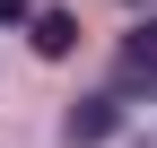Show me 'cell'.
<instances>
[{
  "label": "cell",
  "instance_id": "277c9868",
  "mask_svg": "<svg viewBox=\"0 0 157 148\" xmlns=\"http://www.w3.org/2000/svg\"><path fill=\"white\" fill-rule=\"evenodd\" d=\"M35 17V0H0V26H26Z\"/></svg>",
  "mask_w": 157,
  "mask_h": 148
},
{
  "label": "cell",
  "instance_id": "3957f363",
  "mask_svg": "<svg viewBox=\"0 0 157 148\" xmlns=\"http://www.w3.org/2000/svg\"><path fill=\"white\" fill-rule=\"evenodd\" d=\"M26 26H35V52H44V61H61V52L78 44V17H70V9H35Z\"/></svg>",
  "mask_w": 157,
  "mask_h": 148
},
{
  "label": "cell",
  "instance_id": "6da1fadb",
  "mask_svg": "<svg viewBox=\"0 0 157 148\" xmlns=\"http://www.w3.org/2000/svg\"><path fill=\"white\" fill-rule=\"evenodd\" d=\"M61 131H70V148H105L113 131H122V96H78Z\"/></svg>",
  "mask_w": 157,
  "mask_h": 148
},
{
  "label": "cell",
  "instance_id": "7a4b0ae2",
  "mask_svg": "<svg viewBox=\"0 0 157 148\" xmlns=\"http://www.w3.org/2000/svg\"><path fill=\"white\" fill-rule=\"evenodd\" d=\"M113 87H157V17L122 35V61H113Z\"/></svg>",
  "mask_w": 157,
  "mask_h": 148
}]
</instances>
